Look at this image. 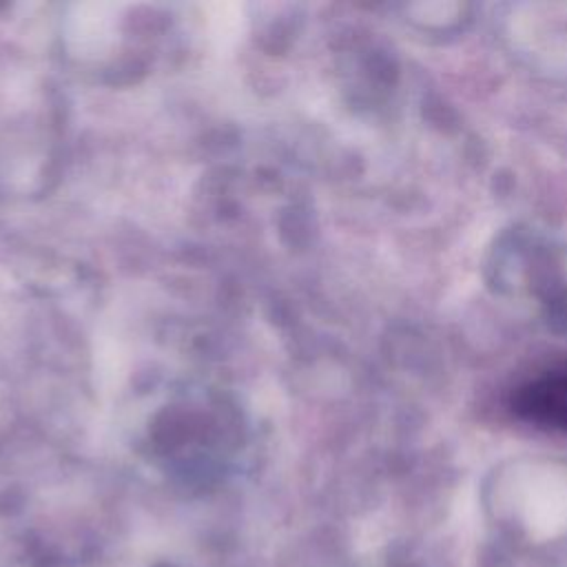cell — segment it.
I'll return each mask as SVG.
<instances>
[{"label": "cell", "mask_w": 567, "mask_h": 567, "mask_svg": "<svg viewBox=\"0 0 567 567\" xmlns=\"http://www.w3.org/2000/svg\"><path fill=\"white\" fill-rule=\"evenodd\" d=\"M514 410L532 423L567 432V365L547 370L518 388Z\"/></svg>", "instance_id": "cell-1"}]
</instances>
